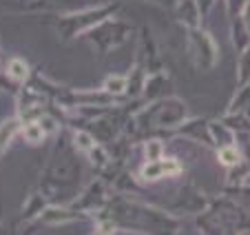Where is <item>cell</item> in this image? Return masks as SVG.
<instances>
[{
	"instance_id": "cell-1",
	"label": "cell",
	"mask_w": 250,
	"mask_h": 235,
	"mask_svg": "<svg viewBox=\"0 0 250 235\" xmlns=\"http://www.w3.org/2000/svg\"><path fill=\"white\" fill-rule=\"evenodd\" d=\"M182 171V166L175 160H153L151 164H146L142 169V175L146 180H160L164 175H177Z\"/></svg>"
},
{
	"instance_id": "cell-2",
	"label": "cell",
	"mask_w": 250,
	"mask_h": 235,
	"mask_svg": "<svg viewBox=\"0 0 250 235\" xmlns=\"http://www.w3.org/2000/svg\"><path fill=\"white\" fill-rule=\"evenodd\" d=\"M219 160H222L226 166H232L237 160H239V153H237L232 146H228V149H222V151H219Z\"/></svg>"
},
{
	"instance_id": "cell-3",
	"label": "cell",
	"mask_w": 250,
	"mask_h": 235,
	"mask_svg": "<svg viewBox=\"0 0 250 235\" xmlns=\"http://www.w3.org/2000/svg\"><path fill=\"white\" fill-rule=\"evenodd\" d=\"M9 73L14 75L16 80H22L24 75H27V67H24V62H20V60H14L9 65Z\"/></svg>"
},
{
	"instance_id": "cell-4",
	"label": "cell",
	"mask_w": 250,
	"mask_h": 235,
	"mask_svg": "<svg viewBox=\"0 0 250 235\" xmlns=\"http://www.w3.org/2000/svg\"><path fill=\"white\" fill-rule=\"evenodd\" d=\"M27 136L31 138V140H38V138H40V129L31 127V129H29V131H27Z\"/></svg>"
},
{
	"instance_id": "cell-5",
	"label": "cell",
	"mask_w": 250,
	"mask_h": 235,
	"mask_svg": "<svg viewBox=\"0 0 250 235\" xmlns=\"http://www.w3.org/2000/svg\"><path fill=\"white\" fill-rule=\"evenodd\" d=\"M109 87H115V89H113V91H122L124 82H122V80H111V82H109Z\"/></svg>"
},
{
	"instance_id": "cell-6",
	"label": "cell",
	"mask_w": 250,
	"mask_h": 235,
	"mask_svg": "<svg viewBox=\"0 0 250 235\" xmlns=\"http://www.w3.org/2000/svg\"><path fill=\"white\" fill-rule=\"evenodd\" d=\"M148 151H153V153H160V144H151V146H148Z\"/></svg>"
}]
</instances>
